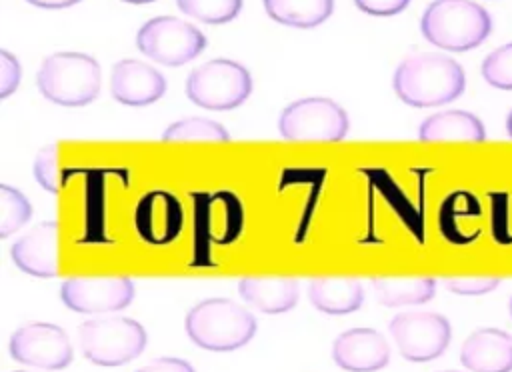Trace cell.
<instances>
[{
  "instance_id": "2e32d148",
  "label": "cell",
  "mask_w": 512,
  "mask_h": 372,
  "mask_svg": "<svg viewBox=\"0 0 512 372\" xmlns=\"http://www.w3.org/2000/svg\"><path fill=\"white\" fill-rule=\"evenodd\" d=\"M460 362L470 372H512V336L498 328H478L464 340Z\"/></svg>"
},
{
  "instance_id": "e575fe53",
  "label": "cell",
  "mask_w": 512,
  "mask_h": 372,
  "mask_svg": "<svg viewBox=\"0 0 512 372\" xmlns=\"http://www.w3.org/2000/svg\"><path fill=\"white\" fill-rule=\"evenodd\" d=\"M14 372H28V370H14Z\"/></svg>"
},
{
  "instance_id": "3957f363",
  "label": "cell",
  "mask_w": 512,
  "mask_h": 372,
  "mask_svg": "<svg viewBox=\"0 0 512 372\" xmlns=\"http://www.w3.org/2000/svg\"><path fill=\"white\" fill-rule=\"evenodd\" d=\"M422 36L450 52H466L480 46L492 32L486 8L472 0H434L420 18Z\"/></svg>"
},
{
  "instance_id": "ba28073f",
  "label": "cell",
  "mask_w": 512,
  "mask_h": 372,
  "mask_svg": "<svg viewBox=\"0 0 512 372\" xmlns=\"http://www.w3.org/2000/svg\"><path fill=\"white\" fill-rule=\"evenodd\" d=\"M136 46L154 62L182 66L206 48V36L196 26L176 16H156L140 26Z\"/></svg>"
},
{
  "instance_id": "52a82bcc",
  "label": "cell",
  "mask_w": 512,
  "mask_h": 372,
  "mask_svg": "<svg viewBox=\"0 0 512 372\" xmlns=\"http://www.w3.org/2000/svg\"><path fill=\"white\" fill-rule=\"evenodd\" d=\"M346 110L330 98H300L288 104L280 118L282 138L294 142H338L348 132Z\"/></svg>"
},
{
  "instance_id": "ffe728a7",
  "label": "cell",
  "mask_w": 512,
  "mask_h": 372,
  "mask_svg": "<svg viewBox=\"0 0 512 372\" xmlns=\"http://www.w3.org/2000/svg\"><path fill=\"white\" fill-rule=\"evenodd\" d=\"M266 14L278 24L314 28L330 18L334 0H262Z\"/></svg>"
},
{
  "instance_id": "277c9868",
  "label": "cell",
  "mask_w": 512,
  "mask_h": 372,
  "mask_svg": "<svg viewBox=\"0 0 512 372\" xmlns=\"http://www.w3.org/2000/svg\"><path fill=\"white\" fill-rule=\"evenodd\" d=\"M100 64L82 52H56L42 60L36 84L40 94L66 108L90 104L100 92Z\"/></svg>"
},
{
  "instance_id": "4316f807",
  "label": "cell",
  "mask_w": 512,
  "mask_h": 372,
  "mask_svg": "<svg viewBox=\"0 0 512 372\" xmlns=\"http://www.w3.org/2000/svg\"><path fill=\"white\" fill-rule=\"evenodd\" d=\"M500 284V278L496 276H458V278H446L444 286L462 296H478L492 292Z\"/></svg>"
},
{
  "instance_id": "7c38bea8",
  "label": "cell",
  "mask_w": 512,
  "mask_h": 372,
  "mask_svg": "<svg viewBox=\"0 0 512 372\" xmlns=\"http://www.w3.org/2000/svg\"><path fill=\"white\" fill-rule=\"evenodd\" d=\"M166 92L164 76L150 64L124 58L112 66L110 94L124 106H148L160 100Z\"/></svg>"
},
{
  "instance_id": "836d02e7",
  "label": "cell",
  "mask_w": 512,
  "mask_h": 372,
  "mask_svg": "<svg viewBox=\"0 0 512 372\" xmlns=\"http://www.w3.org/2000/svg\"><path fill=\"white\" fill-rule=\"evenodd\" d=\"M510 316H512V296H510Z\"/></svg>"
},
{
  "instance_id": "484cf974",
  "label": "cell",
  "mask_w": 512,
  "mask_h": 372,
  "mask_svg": "<svg viewBox=\"0 0 512 372\" xmlns=\"http://www.w3.org/2000/svg\"><path fill=\"white\" fill-rule=\"evenodd\" d=\"M58 144H46L38 150L34 164H32V172L36 182L50 194H58L62 190V172L58 166Z\"/></svg>"
},
{
  "instance_id": "9c48e42d",
  "label": "cell",
  "mask_w": 512,
  "mask_h": 372,
  "mask_svg": "<svg viewBox=\"0 0 512 372\" xmlns=\"http://www.w3.org/2000/svg\"><path fill=\"white\" fill-rule=\"evenodd\" d=\"M390 334L408 362H430L450 344V322L436 312H404L390 320Z\"/></svg>"
},
{
  "instance_id": "d6a6232c",
  "label": "cell",
  "mask_w": 512,
  "mask_h": 372,
  "mask_svg": "<svg viewBox=\"0 0 512 372\" xmlns=\"http://www.w3.org/2000/svg\"><path fill=\"white\" fill-rule=\"evenodd\" d=\"M124 2H128V4H150L154 0H124Z\"/></svg>"
},
{
  "instance_id": "f546056e",
  "label": "cell",
  "mask_w": 512,
  "mask_h": 372,
  "mask_svg": "<svg viewBox=\"0 0 512 372\" xmlns=\"http://www.w3.org/2000/svg\"><path fill=\"white\" fill-rule=\"evenodd\" d=\"M136 372H196V370L192 368V364H188V362L182 360V358H170V356H166V358H156V360H152L150 364L138 368Z\"/></svg>"
},
{
  "instance_id": "44dd1931",
  "label": "cell",
  "mask_w": 512,
  "mask_h": 372,
  "mask_svg": "<svg viewBox=\"0 0 512 372\" xmlns=\"http://www.w3.org/2000/svg\"><path fill=\"white\" fill-rule=\"evenodd\" d=\"M374 294L380 304L396 308L408 304H424L436 292L434 278H374Z\"/></svg>"
},
{
  "instance_id": "5b68a950",
  "label": "cell",
  "mask_w": 512,
  "mask_h": 372,
  "mask_svg": "<svg viewBox=\"0 0 512 372\" xmlns=\"http://www.w3.org/2000/svg\"><path fill=\"white\" fill-rule=\"evenodd\" d=\"M82 354L96 366H122L138 358L148 342L140 322L126 316H102L80 324Z\"/></svg>"
},
{
  "instance_id": "8992f818",
  "label": "cell",
  "mask_w": 512,
  "mask_h": 372,
  "mask_svg": "<svg viewBox=\"0 0 512 372\" xmlns=\"http://www.w3.org/2000/svg\"><path fill=\"white\" fill-rule=\"evenodd\" d=\"M252 92L250 72L228 58H214L194 68L186 78V96L192 104L224 112L238 108Z\"/></svg>"
},
{
  "instance_id": "83f0119b",
  "label": "cell",
  "mask_w": 512,
  "mask_h": 372,
  "mask_svg": "<svg viewBox=\"0 0 512 372\" xmlns=\"http://www.w3.org/2000/svg\"><path fill=\"white\" fill-rule=\"evenodd\" d=\"M22 68L16 56L8 50H0V98H8L20 84Z\"/></svg>"
},
{
  "instance_id": "ac0fdd59",
  "label": "cell",
  "mask_w": 512,
  "mask_h": 372,
  "mask_svg": "<svg viewBox=\"0 0 512 372\" xmlns=\"http://www.w3.org/2000/svg\"><path fill=\"white\" fill-rule=\"evenodd\" d=\"M418 138L424 142L458 140V142H482L486 140L484 124L478 116L466 110H442L428 116L420 128Z\"/></svg>"
},
{
  "instance_id": "4dcf8cb0",
  "label": "cell",
  "mask_w": 512,
  "mask_h": 372,
  "mask_svg": "<svg viewBox=\"0 0 512 372\" xmlns=\"http://www.w3.org/2000/svg\"><path fill=\"white\" fill-rule=\"evenodd\" d=\"M26 2H30L32 6H38V8H46V10H60V8L74 6L80 0H26Z\"/></svg>"
},
{
  "instance_id": "e0dca14e",
  "label": "cell",
  "mask_w": 512,
  "mask_h": 372,
  "mask_svg": "<svg viewBox=\"0 0 512 372\" xmlns=\"http://www.w3.org/2000/svg\"><path fill=\"white\" fill-rule=\"evenodd\" d=\"M240 296L264 314H282L296 306L300 286L292 278H242Z\"/></svg>"
},
{
  "instance_id": "6da1fadb",
  "label": "cell",
  "mask_w": 512,
  "mask_h": 372,
  "mask_svg": "<svg viewBox=\"0 0 512 372\" xmlns=\"http://www.w3.org/2000/svg\"><path fill=\"white\" fill-rule=\"evenodd\" d=\"M392 86L404 104L430 108L456 100L464 92L466 76L454 58L422 52L408 56L398 64Z\"/></svg>"
},
{
  "instance_id": "5bb4252c",
  "label": "cell",
  "mask_w": 512,
  "mask_h": 372,
  "mask_svg": "<svg viewBox=\"0 0 512 372\" xmlns=\"http://www.w3.org/2000/svg\"><path fill=\"white\" fill-rule=\"evenodd\" d=\"M12 262L38 278L58 276V222L46 220L32 226L10 248Z\"/></svg>"
},
{
  "instance_id": "d590c367",
  "label": "cell",
  "mask_w": 512,
  "mask_h": 372,
  "mask_svg": "<svg viewBox=\"0 0 512 372\" xmlns=\"http://www.w3.org/2000/svg\"><path fill=\"white\" fill-rule=\"evenodd\" d=\"M444 372H458V370H444Z\"/></svg>"
},
{
  "instance_id": "f1b7e54d",
  "label": "cell",
  "mask_w": 512,
  "mask_h": 372,
  "mask_svg": "<svg viewBox=\"0 0 512 372\" xmlns=\"http://www.w3.org/2000/svg\"><path fill=\"white\" fill-rule=\"evenodd\" d=\"M356 8L372 16H394L400 14L410 0H354Z\"/></svg>"
},
{
  "instance_id": "603a6c76",
  "label": "cell",
  "mask_w": 512,
  "mask_h": 372,
  "mask_svg": "<svg viewBox=\"0 0 512 372\" xmlns=\"http://www.w3.org/2000/svg\"><path fill=\"white\" fill-rule=\"evenodd\" d=\"M32 216V206L28 198L8 186H0V238L12 236L16 230H20Z\"/></svg>"
},
{
  "instance_id": "1f68e13d",
  "label": "cell",
  "mask_w": 512,
  "mask_h": 372,
  "mask_svg": "<svg viewBox=\"0 0 512 372\" xmlns=\"http://www.w3.org/2000/svg\"><path fill=\"white\" fill-rule=\"evenodd\" d=\"M506 132H508V136L512 138V110L508 112V118H506Z\"/></svg>"
},
{
  "instance_id": "7402d4cb",
  "label": "cell",
  "mask_w": 512,
  "mask_h": 372,
  "mask_svg": "<svg viewBox=\"0 0 512 372\" xmlns=\"http://www.w3.org/2000/svg\"><path fill=\"white\" fill-rule=\"evenodd\" d=\"M164 142H186V140H210V142H228L230 134L228 130L218 124L216 120L202 118V116H192V118H182L172 122L164 134Z\"/></svg>"
},
{
  "instance_id": "4fadbf2b",
  "label": "cell",
  "mask_w": 512,
  "mask_h": 372,
  "mask_svg": "<svg viewBox=\"0 0 512 372\" xmlns=\"http://www.w3.org/2000/svg\"><path fill=\"white\" fill-rule=\"evenodd\" d=\"M332 360L346 372H376L388 364L390 346L374 328H350L336 336Z\"/></svg>"
},
{
  "instance_id": "30bf717a",
  "label": "cell",
  "mask_w": 512,
  "mask_h": 372,
  "mask_svg": "<svg viewBox=\"0 0 512 372\" xmlns=\"http://www.w3.org/2000/svg\"><path fill=\"white\" fill-rule=\"evenodd\" d=\"M8 350L16 362L42 370H62L74 356L68 334L50 322L20 326L10 336Z\"/></svg>"
},
{
  "instance_id": "cb8c5ba5",
  "label": "cell",
  "mask_w": 512,
  "mask_h": 372,
  "mask_svg": "<svg viewBox=\"0 0 512 372\" xmlns=\"http://www.w3.org/2000/svg\"><path fill=\"white\" fill-rule=\"evenodd\" d=\"M178 8L204 24H224L242 10V0H176Z\"/></svg>"
},
{
  "instance_id": "9a60e30c",
  "label": "cell",
  "mask_w": 512,
  "mask_h": 372,
  "mask_svg": "<svg viewBox=\"0 0 512 372\" xmlns=\"http://www.w3.org/2000/svg\"><path fill=\"white\" fill-rule=\"evenodd\" d=\"M182 206L178 198L164 190L148 192L136 208V230L150 244H168L182 230Z\"/></svg>"
},
{
  "instance_id": "d6986e66",
  "label": "cell",
  "mask_w": 512,
  "mask_h": 372,
  "mask_svg": "<svg viewBox=\"0 0 512 372\" xmlns=\"http://www.w3.org/2000/svg\"><path fill=\"white\" fill-rule=\"evenodd\" d=\"M308 298L316 310L330 316H344L362 306L364 288L354 278H316L308 286Z\"/></svg>"
},
{
  "instance_id": "d4e9b609",
  "label": "cell",
  "mask_w": 512,
  "mask_h": 372,
  "mask_svg": "<svg viewBox=\"0 0 512 372\" xmlns=\"http://www.w3.org/2000/svg\"><path fill=\"white\" fill-rule=\"evenodd\" d=\"M482 78L500 90H512V42L498 46L482 60Z\"/></svg>"
},
{
  "instance_id": "8fae6325",
  "label": "cell",
  "mask_w": 512,
  "mask_h": 372,
  "mask_svg": "<svg viewBox=\"0 0 512 372\" xmlns=\"http://www.w3.org/2000/svg\"><path fill=\"white\" fill-rule=\"evenodd\" d=\"M134 284L126 276L104 278H68L60 288V300L66 308L80 314H106L130 306Z\"/></svg>"
},
{
  "instance_id": "7a4b0ae2",
  "label": "cell",
  "mask_w": 512,
  "mask_h": 372,
  "mask_svg": "<svg viewBox=\"0 0 512 372\" xmlns=\"http://www.w3.org/2000/svg\"><path fill=\"white\" fill-rule=\"evenodd\" d=\"M184 328L198 348L232 352L254 338L258 322L254 314L234 300L206 298L188 310Z\"/></svg>"
}]
</instances>
